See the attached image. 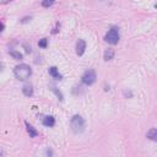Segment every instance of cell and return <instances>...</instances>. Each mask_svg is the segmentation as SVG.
Here are the masks:
<instances>
[{
    "label": "cell",
    "instance_id": "ffe728a7",
    "mask_svg": "<svg viewBox=\"0 0 157 157\" xmlns=\"http://www.w3.org/2000/svg\"><path fill=\"white\" fill-rule=\"evenodd\" d=\"M1 155H2V152H1V151H0V156H1Z\"/></svg>",
    "mask_w": 157,
    "mask_h": 157
},
{
    "label": "cell",
    "instance_id": "ba28073f",
    "mask_svg": "<svg viewBox=\"0 0 157 157\" xmlns=\"http://www.w3.org/2000/svg\"><path fill=\"white\" fill-rule=\"evenodd\" d=\"M49 74H50L54 78H56V80H61V78H63V75H61V74H59V71H58V69H56L55 66L49 67Z\"/></svg>",
    "mask_w": 157,
    "mask_h": 157
},
{
    "label": "cell",
    "instance_id": "3957f363",
    "mask_svg": "<svg viewBox=\"0 0 157 157\" xmlns=\"http://www.w3.org/2000/svg\"><path fill=\"white\" fill-rule=\"evenodd\" d=\"M119 39H120V36H119V28L118 27H112L108 32H107V34L104 36V40L105 42H108L109 44H117L118 42H119Z\"/></svg>",
    "mask_w": 157,
    "mask_h": 157
},
{
    "label": "cell",
    "instance_id": "7a4b0ae2",
    "mask_svg": "<svg viewBox=\"0 0 157 157\" xmlns=\"http://www.w3.org/2000/svg\"><path fill=\"white\" fill-rule=\"evenodd\" d=\"M70 126H71L72 131L76 132V134L83 132L85 131V120H83V118L81 115H78V114L74 115L71 118V120H70Z\"/></svg>",
    "mask_w": 157,
    "mask_h": 157
},
{
    "label": "cell",
    "instance_id": "6da1fadb",
    "mask_svg": "<svg viewBox=\"0 0 157 157\" xmlns=\"http://www.w3.org/2000/svg\"><path fill=\"white\" fill-rule=\"evenodd\" d=\"M13 75H15V77H16L17 80L23 81V80H27V78L32 75V69H31V66L27 65V64H20V65L15 66V69H13Z\"/></svg>",
    "mask_w": 157,
    "mask_h": 157
},
{
    "label": "cell",
    "instance_id": "7c38bea8",
    "mask_svg": "<svg viewBox=\"0 0 157 157\" xmlns=\"http://www.w3.org/2000/svg\"><path fill=\"white\" fill-rule=\"evenodd\" d=\"M52 91H53V92L56 94V97H58V99H59V101H63V99H64L63 93H61V92H60V91H59V90H58L55 86H52Z\"/></svg>",
    "mask_w": 157,
    "mask_h": 157
},
{
    "label": "cell",
    "instance_id": "8fae6325",
    "mask_svg": "<svg viewBox=\"0 0 157 157\" xmlns=\"http://www.w3.org/2000/svg\"><path fill=\"white\" fill-rule=\"evenodd\" d=\"M150 140H152V141H156L157 140V129L156 128H152L150 131H147V135H146Z\"/></svg>",
    "mask_w": 157,
    "mask_h": 157
},
{
    "label": "cell",
    "instance_id": "8992f818",
    "mask_svg": "<svg viewBox=\"0 0 157 157\" xmlns=\"http://www.w3.org/2000/svg\"><path fill=\"white\" fill-rule=\"evenodd\" d=\"M42 123H43V125H44V126L52 128V126H54V125H55V118H54L53 115H45V117L43 118Z\"/></svg>",
    "mask_w": 157,
    "mask_h": 157
},
{
    "label": "cell",
    "instance_id": "d6986e66",
    "mask_svg": "<svg viewBox=\"0 0 157 157\" xmlns=\"http://www.w3.org/2000/svg\"><path fill=\"white\" fill-rule=\"evenodd\" d=\"M1 67H2V65H1V64H0V70H1Z\"/></svg>",
    "mask_w": 157,
    "mask_h": 157
},
{
    "label": "cell",
    "instance_id": "277c9868",
    "mask_svg": "<svg viewBox=\"0 0 157 157\" xmlns=\"http://www.w3.org/2000/svg\"><path fill=\"white\" fill-rule=\"evenodd\" d=\"M96 78H97V76H96L94 70L90 69V70H87V71L83 72V75L81 77V81H82V83H85L87 86H91L92 83L96 82Z\"/></svg>",
    "mask_w": 157,
    "mask_h": 157
},
{
    "label": "cell",
    "instance_id": "9c48e42d",
    "mask_svg": "<svg viewBox=\"0 0 157 157\" xmlns=\"http://www.w3.org/2000/svg\"><path fill=\"white\" fill-rule=\"evenodd\" d=\"M103 56H104V60H105V61H108V60H112V59L114 58V50H113L112 48H108V49H105V50H104V54H103Z\"/></svg>",
    "mask_w": 157,
    "mask_h": 157
},
{
    "label": "cell",
    "instance_id": "5b68a950",
    "mask_svg": "<svg viewBox=\"0 0 157 157\" xmlns=\"http://www.w3.org/2000/svg\"><path fill=\"white\" fill-rule=\"evenodd\" d=\"M85 49H86V43L83 39H78L77 43H76V54L77 55H82L85 53Z\"/></svg>",
    "mask_w": 157,
    "mask_h": 157
},
{
    "label": "cell",
    "instance_id": "4fadbf2b",
    "mask_svg": "<svg viewBox=\"0 0 157 157\" xmlns=\"http://www.w3.org/2000/svg\"><path fill=\"white\" fill-rule=\"evenodd\" d=\"M10 55H11V56H13L16 60H20V59H22V54H21L20 52H15V50H11V52H10Z\"/></svg>",
    "mask_w": 157,
    "mask_h": 157
},
{
    "label": "cell",
    "instance_id": "30bf717a",
    "mask_svg": "<svg viewBox=\"0 0 157 157\" xmlns=\"http://www.w3.org/2000/svg\"><path fill=\"white\" fill-rule=\"evenodd\" d=\"M22 92H23V94H25L26 97H32V96H33V88H32L31 85H26V86H23Z\"/></svg>",
    "mask_w": 157,
    "mask_h": 157
},
{
    "label": "cell",
    "instance_id": "2e32d148",
    "mask_svg": "<svg viewBox=\"0 0 157 157\" xmlns=\"http://www.w3.org/2000/svg\"><path fill=\"white\" fill-rule=\"evenodd\" d=\"M4 28H5L4 23H2V22H0V32H2V31H4Z\"/></svg>",
    "mask_w": 157,
    "mask_h": 157
},
{
    "label": "cell",
    "instance_id": "e0dca14e",
    "mask_svg": "<svg viewBox=\"0 0 157 157\" xmlns=\"http://www.w3.org/2000/svg\"><path fill=\"white\" fill-rule=\"evenodd\" d=\"M47 155H49V156H52V155H53V152H52L50 150H47Z\"/></svg>",
    "mask_w": 157,
    "mask_h": 157
},
{
    "label": "cell",
    "instance_id": "ac0fdd59",
    "mask_svg": "<svg viewBox=\"0 0 157 157\" xmlns=\"http://www.w3.org/2000/svg\"><path fill=\"white\" fill-rule=\"evenodd\" d=\"M9 1H12V0H2L1 2H2V4H6V2H9Z\"/></svg>",
    "mask_w": 157,
    "mask_h": 157
},
{
    "label": "cell",
    "instance_id": "52a82bcc",
    "mask_svg": "<svg viewBox=\"0 0 157 157\" xmlns=\"http://www.w3.org/2000/svg\"><path fill=\"white\" fill-rule=\"evenodd\" d=\"M25 125H26V129H27V132L29 134V136L31 137H36L37 135H38V131L31 125V124H28L27 121H25Z\"/></svg>",
    "mask_w": 157,
    "mask_h": 157
},
{
    "label": "cell",
    "instance_id": "9a60e30c",
    "mask_svg": "<svg viewBox=\"0 0 157 157\" xmlns=\"http://www.w3.org/2000/svg\"><path fill=\"white\" fill-rule=\"evenodd\" d=\"M47 44H48V39L47 38H42L39 42H38V45L40 48H47Z\"/></svg>",
    "mask_w": 157,
    "mask_h": 157
},
{
    "label": "cell",
    "instance_id": "5bb4252c",
    "mask_svg": "<svg viewBox=\"0 0 157 157\" xmlns=\"http://www.w3.org/2000/svg\"><path fill=\"white\" fill-rule=\"evenodd\" d=\"M54 1L55 0H43L42 1V6L43 7H49V6H52L54 4Z\"/></svg>",
    "mask_w": 157,
    "mask_h": 157
}]
</instances>
